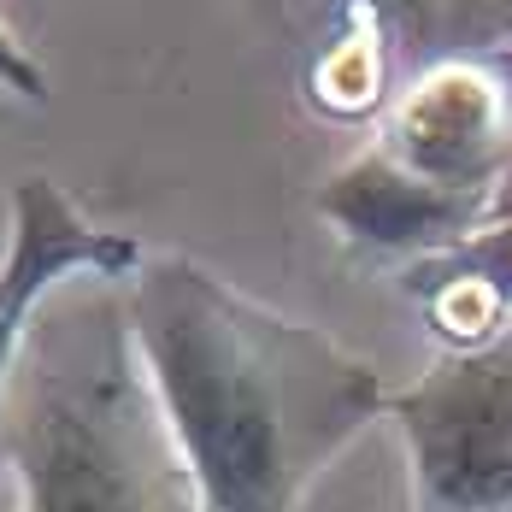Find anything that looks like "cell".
Returning <instances> with one entry per match:
<instances>
[{"label":"cell","mask_w":512,"mask_h":512,"mask_svg":"<svg viewBox=\"0 0 512 512\" xmlns=\"http://www.w3.org/2000/svg\"><path fill=\"white\" fill-rule=\"evenodd\" d=\"M318 212L348 242L430 259L471 242L489 224V189L436 183V177L412 171L407 159H395L389 148H377V154H359L354 165H342L318 189Z\"/></svg>","instance_id":"obj_5"},{"label":"cell","mask_w":512,"mask_h":512,"mask_svg":"<svg viewBox=\"0 0 512 512\" xmlns=\"http://www.w3.org/2000/svg\"><path fill=\"white\" fill-rule=\"evenodd\" d=\"M489 224H512V154L501 165V177H495V189H489ZM483 224V230H489Z\"/></svg>","instance_id":"obj_9"},{"label":"cell","mask_w":512,"mask_h":512,"mask_svg":"<svg viewBox=\"0 0 512 512\" xmlns=\"http://www.w3.org/2000/svg\"><path fill=\"white\" fill-rule=\"evenodd\" d=\"M501 130L507 118H501L495 83L471 65H448L401 101L389 124V154L454 189H495L512 154V136Z\"/></svg>","instance_id":"obj_6"},{"label":"cell","mask_w":512,"mask_h":512,"mask_svg":"<svg viewBox=\"0 0 512 512\" xmlns=\"http://www.w3.org/2000/svg\"><path fill=\"white\" fill-rule=\"evenodd\" d=\"M136 277L142 248L118 230L89 224L53 177H24L12 189V242L0 265V395L24 359L30 342V312L59 277Z\"/></svg>","instance_id":"obj_4"},{"label":"cell","mask_w":512,"mask_h":512,"mask_svg":"<svg viewBox=\"0 0 512 512\" xmlns=\"http://www.w3.org/2000/svg\"><path fill=\"white\" fill-rule=\"evenodd\" d=\"M0 418L18 512H206L148 395L124 312L77 307L30 330Z\"/></svg>","instance_id":"obj_2"},{"label":"cell","mask_w":512,"mask_h":512,"mask_svg":"<svg viewBox=\"0 0 512 512\" xmlns=\"http://www.w3.org/2000/svg\"><path fill=\"white\" fill-rule=\"evenodd\" d=\"M124 318L206 512H295L330 460L389 412L371 359L183 254L142 259Z\"/></svg>","instance_id":"obj_1"},{"label":"cell","mask_w":512,"mask_h":512,"mask_svg":"<svg viewBox=\"0 0 512 512\" xmlns=\"http://www.w3.org/2000/svg\"><path fill=\"white\" fill-rule=\"evenodd\" d=\"M430 283H483L501 307H512V224H489L471 242L448 248V254L412 259L407 265V289H430Z\"/></svg>","instance_id":"obj_7"},{"label":"cell","mask_w":512,"mask_h":512,"mask_svg":"<svg viewBox=\"0 0 512 512\" xmlns=\"http://www.w3.org/2000/svg\"><path fill=\"white\" fill-rule=\"evenodd\" d=\"M412 512H512V336L465 348L389 395Z\"/></svg>","instance_id":"obj_3"},{"label":"cell","mask_w":512,"mask_h":512,"mask_svg":"<svg viewBox=\"0 0 512 512\" xmlns=\"http://www.w3.org/2000/svg\"><path fill=\"white\" fill-rule=\"evenodd\" d=\"M0 89H12V95H24V101H42V95H48L42 65L18 48V36L6 30V18H0Z\"/></svg>","instance_id":"obj_8"},{"label":"cell","mask_w":512,"mask_h":512,"mask_svg":"<svg viewBox=\"0 0 512 512\" xmlns=\"http://www.w3.org/2000/svg\"><path fill=\"white\" fill-rule=\"evenodd\" d=\"M407 512H412V507H407Z\"/></svg>","instance_id":"obj_10"}]
</instances>
